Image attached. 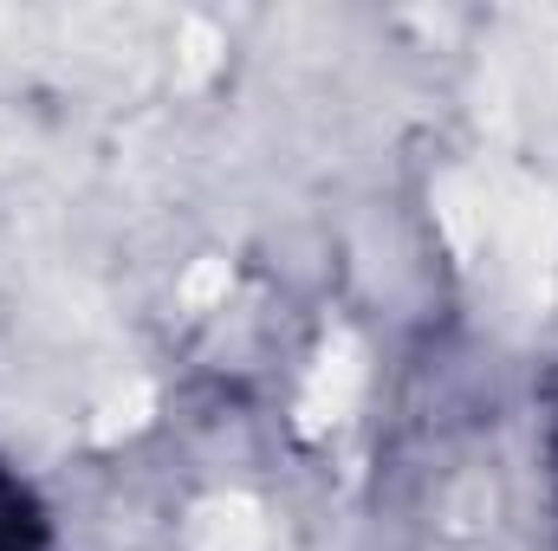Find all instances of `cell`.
<instances>
[{
  "instance_id": "obj_1",
  "label": "cell",
  "mask_w": 558,
  "mask_h": 551,
  "mask_svg": "<svg viewBox=\"0 0 558 551\" xmlns=\"http://www.w3.org/2000/svg\"><path fill=\"white\" fill-rule=\"evenodd\" d=\"M0 551H46V526H39V506L33 493L0 467Z\"/></svg>"
}]
</instances>
